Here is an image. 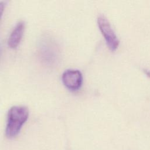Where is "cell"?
Instances as JSON below:
<instances>
[{
  "label": "cell",
  "instance_id": "1",
  "mask_svg": "<svg viewBox=\"0 0 150 150\" xmlns=\"http://www.w3.org/2000/svg\"><path fill=\"white\" fill-rule=\"evenodd\" d=\"M29 117V110L25 106H13L8 111L5 134L8 138L15 137Z\"/></svg>",
  "mask_w": 150,
  "mask_h": 150
},
{
  "label": "cell",
  "instance_id": "2",
  "mask_svg": "<svg viewBox=\"0 0 150 150\" xmlns=\"http://www.w3.org/2000/svg\"><path fill=\"white\" fill-rule=\"evenodd\" d=\"M39 57L42 62L49 66H53L59 60L60 52L54 40L49 36L41 39L39 46Z\"/></svg>",
  "mask_w": 150,
  "mask_h": 150
},
{
  "label": "cell",
  "instance_id": "3",
  "mask_svg": "<svg viewBox=\"0 0 150 150\" xmlns=\"http://www.w3.org/2000/svg\"><path fill=\"white\" fill-rule=\"evenodd\" d=\"M97 23L108 47L112 50H115L119 45V40L107 18L104 15H100L97 18Z\"/></svg>",
  "mask_w": 150,
  "mask_h": 150
},
{
  "label": "cell",
  "instance_id": "4",
  "mask_svg": "<svg viewBox=\"0 0 150 150\" xmlns=\"http://www.w3.org/2000/svg\"><path fill=\"white\" fill-rule=\"evenodd\" d=\"M62 80L67 88L74 91L81 87L83 83V76L78 70L68 69L63 73Z\"/></svg>",
  "mask_w": 150,
  "mask_h": 150
},
{
  "label": "cell",
  "instance_id": "5",
  "mask_svg": "<svg viewBox=\"0 0 150 150\" xmlns=\"http://www.w3.org/2000/svg\"><path fill=\"white\" fill-rule=\"evenodd\" d=\"M25 22L20 21L13 28L8 40V46L11 48L15 49L19 45L25 30Z\"/></svg>",
  "mask_w": 150,
  "mask_h": 150
},
{
  "label": "cell",
  "instance_id": "6",
  "mask_svg": "<svg viewBox=\"0 0 150 150\" xmlns=\"http://www.w3.org/2000/svg\"><path fill=\"white\" fill-rule=\"evenodd\" d=\"M5 7V2L4 1H1L0 2V19L2 16Z\"/></svg>",
  "mask_w": 150,
  "mask_h": 150
},
{
  "label": "cell",
  "instance_id": "7",
  "mask_svg": "<svg viewBox=\"0 0 150 150\" xmlns=\"http://www.w3.org/2000/svg\"><path fill=\"white\" fill-rule=\"evenodd\" d=\"M0 54H1V51H0Z\"/></svg>",
  "mask_w": 150,
  "mask_h": 150
}]
</instances>
